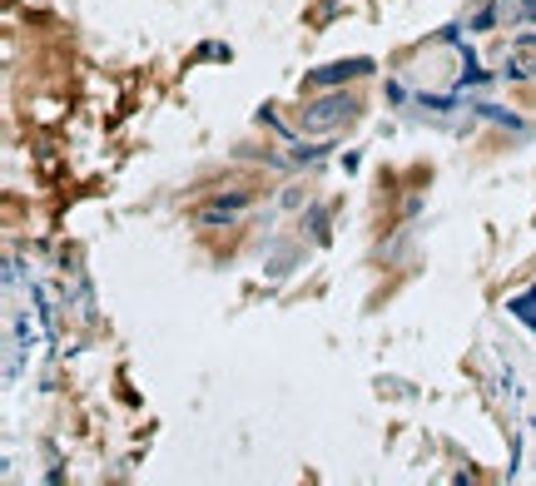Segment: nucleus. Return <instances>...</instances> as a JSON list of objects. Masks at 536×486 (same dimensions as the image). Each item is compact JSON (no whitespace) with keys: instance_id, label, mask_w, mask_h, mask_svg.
<instances>
[{"instance_id":"f257e3e1","label":"nucleus","mask_w":536,"mask_h":486,"mask_svg":"<svg viewBox=\"0 0 536 486\" xmlns=\"http://www.w3.org/2000/svg\"><path fill=\"white\" fill-rule=\"evenodd\" d=\"M353 110H358V100H353V95H323L318 105H308V110H303V124H308V129H333V124L353 120Z\"/></svg>"},{"instance_id":"7ed1b4c3","label":"nucleus","mask_w":536,"mask_h":486,"mask_svg":"<svg viewBox=\"0 0 536 486\" xmlns=\"http://www.w3.org/2000/svg\"><path fill=\"white\" fill-rule=\"evenodd\" d=\"M244 204H249V199H229V204L219 199V204H204V209H199V224H224V229H229V224L244 214Z\"/></svg>"},{"instance_id":"f03ea898","label":"nucleus","mask_w":536,"mask_h":486,"mask_svg":"<svg viewBox=\"0 0 536 486\" xmlns=\"http://www.w3.org/2000/svg\"><path fill=\"white\" fill-rule=\"evenodd\" d=\"M373 65L368 60H338V65H323L313 70V85H343V80H363Z\"/></svg>"}]
</instances>
